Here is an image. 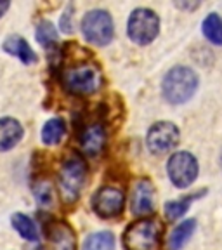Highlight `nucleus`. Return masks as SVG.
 I'll return each mask as SVG.
<instances>
[{"label":"nucleus","instance_id":"f257e3e1","mask_svg":"<svg viewBox=\"0 0 222 250\" xmlns=\"http://www.w3.org/2000/svg\"><path fill=\"white\" fill-rule=\"evenodd\" d=\"M200 78L187 66H174L167 71L161 82V94L170 104H184L198 90Z\"/></svg>","mask_w":222,"mask_h":250},{"label":"nucleus","instance_id":"f03ea898","mask_svg":"<svg viewBox=\"0 0 222 250\" xmlns=\"http://www.w3.org/2000/svg\"><path fill=\"white\" fill-rule=\"evenodd\" d=\"M102 77L98 66L89 64V62H80L70 66L61 73L62 87L70 94L75 96H89L94 94L101 87Z\"/></svg>","mask_w":222,"mask_h":250},{"label":"nucleus","instance_id":"7ed1b4c3","mask_svg":"<svg viewBox=\"0 0 222 250\" xmlns=\"http://www.w3.org/2000/svg\"><path fill=\"white\" fill-rule=\"evenodd\" d=\"M87 177V165L80 156H70L64 160L59 172V193L66 203H73L78 200L83 189Z\"/></svg>","mask_w":222,"mask_h":250},{"label":"nucleus","instance_id":"20e7f679","mask_svg":"<svg viewBox=\"0 0 222 250\" xmlns=\"http://www.w3.org/2000/svg\"><path fill=\"white\" fill-rule=\"evenodd\" d=\"M160 234L161 226L155 219H141L125 229L123 247L127 250H156Z\"/></svg>","mask_w":222,"mask_h":250},{"label":"nucleus","instance_id":"39448f33","mask_svg":"<svg viewBox=\"0 0 222 250\" xmlns=\"http://www.w3.org/2000/svg\"><path fill=\"white\" fill-rule=\"evenodd\" d=\"M127 33L132 42L139 45H148L160 33V18L148 7L134 9L127 23Z\"/></svg>","mask_w":222,"mask_h":250},{"label":"nucleus","instance_id":"423d86ee","mask_svg":"<svg viewBox=\"0 0 222 250\" xmlns=\"http://www.w3.org/2000/svg\"><path fill=\"white\" fill-rule=\"evenodd\" d=\"M167 174L170 183L179 189H186L196 181L200 174V164L189 151L172 153L167 162Z\"/></svg>","mask_w":222,"mask_h":250},{"label":"nucleus","instance_id":"0eeeda50","mask_svg":"<svg viewBox=\"0 0 222 250\" xmlns=\"http://www.w3.org/2000/svg\"><path fill=\"white\" fill-rule=\"evenodd\" d=\"M82 33L83 39L94 45H108L115 35L113 20L108 11L94 9L89 11L82 20Z\"/></svg>","mask_w":222,"mask_h":250},{"label":"nucleus","instance_id":"6e6552de","mask_svg":"<svg viewBox=\"0 0 222 250\" xmlns=\"http://www.w3.org/2000/svg\"><path fill=\"white\" fill-rule=\"evenodd\" d=\"M181 141V130L174 122H156L151 125L146 136V145L153 155H167Z\"/></svg>","mask_w":222,"mask_h":250},{"label":"nucleus","instance_id":"1a4fd4ad","mask_svg":"<svg viewBox=\"0 0 222 250\" xmlns=\"http://www.w3.org/2000/svg\"><path fill=\"white\" fill-rule=\"evenodd\" d=\"M94 212L102 219H113L123 212L125 195L113 186H102L92 198Z\"/></svg>","mask_w":222,"mask_h":250},{"label":"nucleus","instance_id":"9d476101","mask_svg":"<svg viewBox=\"0 0 222 250\" xmlns=\"http://www.w3.org/2000/svg\"><path fill=\"white\" fill-rule=\"evenodd\" d=\"M130 208L134 215H149L155 210V188L148 179H141L136 183L130 198Z\"/></svg>","mask_w":222,"mask_h":250},{"label":"nucleus","instance_id":"9b49d317","mask_svg":"<svg viewBox=\"0 0 222 250\" xmlns=\"http://www.w3.org/2000/svg\"><path fill=\"white\" fill-rule=\"evenodd\" d=\"M49 250H77V238L68 224L54 221L47 228Z\"/></svg>","mask_w":222,"mask_h":250},{"label":"nucleus","instance_id":"f8f14e48","mask_svg":"<svg viewBox=\"0 0 222 250\" xmlns=\"http://www.w3.org/2000/svg\"><path fill=\"white\" fill-rule=\"evenodd\" d=\"M106 145V130L101 124H90L80 136V146L87 155H99Z\"/></svg>","mask_w":222,"mask_h":250},{"label":"nucleus","instance_id":"ddd939ff","mask_svg":"<svg viewBox=\"0 0 222 250\" xmlns=\"http://www.w3.org/2000/svg\"><path fill=\"white\" fill-rule=\"evenodd\" d=\"M23 137V125L14 118H0V151H9Z\"/></svg>","mask_w":222,"mask_h":250},{"label":"nucleus","instance_id":"4468645a","mask_svg":"<svg viewBox=\"0 0 222 250\" xmlns=\"http://www.w3.org/2000/svg\"><path fill=\"white\" fill-rule=\"evenodd\" d=\"M4 51L7 52V54L14 56V58H18L21 62H24V64H33V62H37V54L33 52V49L28 45L26 40L20 35L7 37L4 42Z\"/></svg>","mask_w":222,"mask_h":250},{"label":"nucleus","instance_id":"2eb2a0df","mask_svg":"<svg viewBox=\"0 0 222 250\" xmlns=\"http://www.w3.org/2000/svg\"><path fill=\"white\" fill-rule=\"evenodd\" d=\"M205 193H207V189H202V191L191 193V195L182 196V198L170 200V202H167V203H165V217H167V221H170V223H176L177 219H181L187 210H189L191 203L195 202V200L202 198Z\"/></svg>","mask_w":222,"mask_h":250},{"label":"nucleus","instance_id":"dca6fc26","mask_svg":"<svg viewBox=\"0 0 222 250\" xmlns=\"http://www.w3.org/2000/svg\"><path fill=\"white\" fill-rule=\"evenodd\" d=\"M196 231V221L195 219H186L182 223L177 224L172 229L170 236L167 240V250H181L191 240L193 233Z\"/></svg>","mask_w":222,"mask_h":250},{"label":"nucleus","instance_id":"f3484780","mask_svg":"<svg viewBox=\"0 0 222 250\" xmlns=\"http://www.w3.org/2000/svg\"><path fill=\"white\" fill-rule=\"evenodd\" d=\"M203 37L212 43V45L222 47V18L217 12H208L202 23Z\"/></svg>","mask_w":222,"mask_h":250},{"label":"nucleus","instance_id":"a211bd4d","mask_svg":"<svg viewBox=\"0 0 222 250\" xmlns=\"http://www.w3.org/2000/svg\"><path fill=\"white\" fill-rule=\"evenodd\" d=\"M64 134H66V124H64V120L62 118H51L42 127V134L40 136H42V141L45 145L54 146L61 143Z\"/></svg>","mask_w":222,"mask_h":250},{"label":"nucleus","instance_id":"6ab92c4d","mask_svg":"<svg viewBox=\"0 0 222 250\" xmlns=\"http://www.w3.org/2000/svg\"><path fill=\"white\" fill-rule=\"evenodd\" d=\"M12 228H14L20 236H23L24 240H30V242H37L39 240V229H37L35 223L31 221L28 215L24 214H14L12 215Z\"/></svg>","mask_w":222,"mask_h":250},{"label":"nucleus","instance_id":"aec40b11","mask_svg":"<svg viewBox=\"0 0 222 250\" xmlns=\"http://www.w3.org/2000/svg\"><path fill=\"white\" fill-rule=\"evenodd\" d=\"M115 238L109 231H99L87 236L83 243V250H113Z\"/></svg>","mask_w":222,"mask_h":250},{"label":"nucleus","instance_id":"412c9836","mask_svg":"<svg viewBox=\"0 0 222 250\" xmlns=\"http://www.w3.org/2000/svg\"><path fill=\"white\" fill-rule=\"evenodd\" d=\"M37 40L45 49L56 47V43H58V31H56V26L51 21L39 23V26H37Z\"/></svg>","mask_w":222,"mask_h":250},{"label":"nucleus","instance_id":"4be33fe9","mask_svg":"<svg viewBox=\"0 0 222 250\" xmlns=\"http://www.w3.org/2000/svg\"><path fill=\"white\" fill-rule=\"evenodd\" d=\"M52 195H54L52 186L47 181H39L35 184V196L40 205H49L52 202Z\"/></svg>","mask_w":222,"mask_h":250},{"label":"nucleus","instance_id":"5701e85b","mask_svg":"<svg viewBox=\"0 0 222 250\" xmlns=\"http://www.w3.org/2000/svg\"><path fill=\"white\" fill-rule=\"evenodd\" d=\"M59 26H61L62 31H71L73 30V14H71V9L68 7L64 11V14L61 16V21H59Z\"/></svg>","mask_w":222,"mask_h":250},{"label":"nucleus","instance_id":"b1692460","mask_svg":"<svg viewBox=\"0 0 222 250\" xmlns=\"http://www.w3.org/2000/svg\"><path fill=\"white\" fill-rule=\"evenodd\" d=\"M177 7L184 9V11H195V9L200 7V2H177Z\"/></svg>","mask_w":222,"mask_h":250},{"label":"nucleus","instance_id":"393cba45","mask_svg":"<svg viewBox=\"0 0 222 250\" xmlns=\"http://www.w3.org/2000/svg\"><path fill=\"white\" fill-rule=\"evenodd\" d=\"M9 5H11V4H9V2H5V0H2V2H0V18L5 14V11L9 9Z\"/></svg>","mask_w":222,"mask_h":250},{"label":"nucleus","instance_id":"a878e982","mask_svg":"<svg viewBox=\"0 0 222 250\" xmlns=\"http://www.w3.org/2000/svg\"><path fill=\"white\" fill-rule=\"evenodd\" d=\"M221 168H222V153H221Z\"/></svg>","mask_w":222,"mask_h":250}]
</instances>
